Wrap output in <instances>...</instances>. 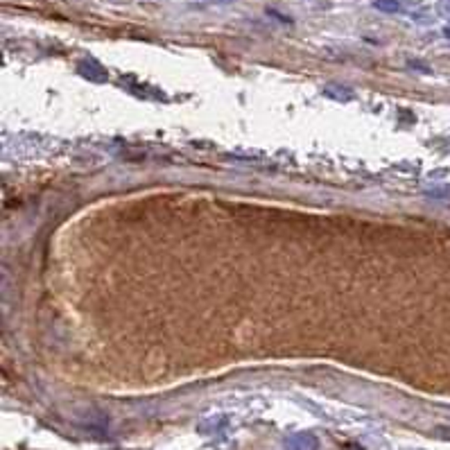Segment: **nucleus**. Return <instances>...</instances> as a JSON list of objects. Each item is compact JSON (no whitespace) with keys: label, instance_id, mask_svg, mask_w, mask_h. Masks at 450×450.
I'll return each mask as SVG.
<instances>
[{"label":"nucleus","instance_id":"1","mask_svg":"<svg viewBox=\"0 0 450 450\" xmlns=\"http://www.w3.org/2000/svg\"><path fill=\"white\" fill-rule=\"evenodd\" d=\"M376 7L385 12H396L399 10V0H376Z\"/></svg>","mask_w":450,"mask_h":450}]
</instances>
